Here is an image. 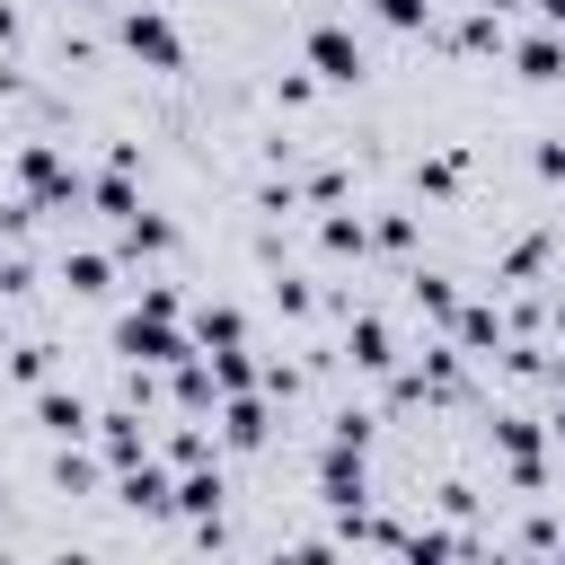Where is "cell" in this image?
Wrapping results in <instances>:
<instances>
[{
    "label": "cell",
    "instance_id": "obj_1",
    "mask_svg": "<svg viewBox=\"0 0 565 565\" xmlns=\"http://www.w3.org/2000/svg\"><path fill=\"white\" fill-rule=\"evenodd\" d=\"M115 344H124L132 362H185V335L168 327V309H150V318H124V327H115Z\"/></svg>",
    "mask_w": 565,
    "mask_h": 565
},
{
    "label": "cell",
    "instance_id": "obj_2",
    "mask_svg": "<svg viewBox=\"0 0 565 565\" xmlns=\"http://www.w3.org/2000/svg\"><path fill=\"white\" fill-rule=\"evenodd\" d=\"M124 44H132L150 71H177V62H185V44H177V26H168L159 9H132V18H124Z\"/></svg>",
    "mask_w": 565,
    "mask_h": 565
},
{
    "label": "cell",
    "instance_id": "obj_3",
    "mask_svg": "<svg viewBox=\"0 0 565 565\" xmlns=\"http://www.w3.org/2000/svg\"><path fill=\"white\" fill-rule=\"evenodd\" d=\"M309 62H318V79H362V44L344 26H309Z\"/></svg>",
    "mask_w": 565,
    "mask_h": 565
},
{
    "label": "cell",
    "instance_id": "obj_4",
    "mask_svg": "<svg viewBox=\"0 0 565 565\" xmlns=\"http://www.w3.org/2000/svg\"><path fill=\"white\" fill-rule=\"evenodd\" d=\"M18 177H26V194H35V203H71V177L53 168V150H35V141H26V150H18Z\"/></svg>",
    "mask_w": 565,
    "mask_h": 565
},
{
    "label": "cell",
    "instance_id": "obj_5",
    "mask_svg": "<svg viewBox=\"0 0 565 565\" xmlns=\"http://www.w3.org/2000/svg\"><path fill=\"white\" fill-rule=\"evenodd\" d=\"M512 62H521L530 79H556V71H565V44H556V35H530V44L512 53Z\"/></svg>",
    "mask_w": 565,
    "mask_h": 565
},
{
    "label": "cell",
    "instance_id": "obj_6",
    "mask_svg": "<svg viewBox=\"0 0 565 565\" xmlns=\"http://www.w3.org/2000/svg\"><path fill=\"white\" fill-rule=\"evenodd\" d=\"M35 415H44V433H79V424H88V406H79V397H62V388H44V397H35Z\"/></svg>",
    "mask_w": 565,
    "mask_h": 565
},
{
    "label": "cell",
    "instance_id": "obj_7",
    "mask_svg": "<svg viewBox=\"0 0 565 565\" xmlns=\"http://www.w3.org/2000/svg\"><path fill=\"white\" fill-rule=\"evenodd\" d=\"M97 212H115V221H124V212H141V203H132V177H124V168H115V177H97Z\"/></svg>",
    "mask_w": 565,
    "mask_h": 565
},
{
    "label": "cell",
    "instance_id": "obj_8",
    "mask_svg": "<svg viewBox=\"0 0 565 565\" xmlns=\"http://www.w3.org/2000/svg\"><path fill=\"white\" fill-rule=\"evenodd\" d=\"M230 441H265V406H256V397L230 406Z\"/></svg>",
    "mask_w": 565,
    "mask_h": 565
},
{
    "label": "cell",
    "instance_id": "obj_9",
    "mask_svg": "<svg viewBox=\"0 0 565 565\" xmlns=\"http://www.w3.org/2000/svg\"><path fill=\"white\" fill-rule=\"evenodd\" d=\"M124 503H168V477H159V468H132V477H124Z\"/></svg>",
    "mask_w": 565,
    "mask_h": 565
},
{
    "label": "cell",
    "instance_id": "obj_10",
    "mask_svg": "<svg viewBox=\"0 0 565 565\" xmlns=\"http://www.w3.org/2000/svg\"><path fill=\"white\" fill-rule=\"evenodd\" d=\"M168 503H185V512H212V503H221V477H185Z\"/></svg>",
    "mask_w": 565,
    "mask_h": 565
},
{
    "label": "cell",
    "instance_id": "obj_11",
    "mask_svg": "<svg viewBox=\"0 0 565 565\" xmlns=\"http://www.w3.org/2000/svg\"><path fill=\"white\" fill-rule=\"evenodd\" d=\"M194 327H203V344H238V309H203Z\"/></svg>",
    "mask_w": 565,
    "mask_h": 565
},
{
    "label": "cell",
    "instance_id": "obj_12",
    "mask_svg": "<svg viewBox=\"0 0 565 565\" xmlns=\"http://www.w3.org/2000/svg\"><path fill=\"white\" fill-rule=\"evenodd\" d=\"M71 291H106V256H71Z\"/></svg>",
    "mask_w": 565,
    "mask_h": 565
},
{
    "label": "cell",
    "instance_id": "obj_13",
    "mask_svg": "<svg viewBox=\"0 0 565 565\" xmlns=\"http://www.w3.org/2000/svg\"><path fill=\"white\" fill-rule=\"evenodd\" d=\"M353 353H362V362H371V371H380V362H388V335H380V327H371V318H362V327H353Z\"/></svg>",
    "mask_w": 565,
    "mask_h": 565
},
{
    "label": "cell",
    "instance_id": "obj_14",
    "mask_svg": "<svg viewBox=\"0 0 565 565\" xmlns=\"http://www.w3.org/2000/svg\"><path fill=\"white\" fill-rule=\"evenodd\" d=\"M380 18L388 26H424V0H380Z\"/></svg>",
    "mask_w": 565,
    "mask_h": 565
},
{
    "label": "cell",
    "instance_id": "obj_15",
    "mask_svg": "<svg viewBox=\"0 0 565 565\" xmlns=\"http://www.w3.org/2000/svg\"><path fill=\"white\" fill-rule=\"evenodd\" d=\"M468 9H512V0H468Z\"/></svg>",
    "mask_w": 565,
    "mask_h": 565
},
{
    "label": "cell",
    "instance_id": "obj_16",
    "mask_svg": "<svg viewBox=\"0 0 565 565\" xmlns=\"http://www.w3.org/2000/svg\"><path fill=\"white\" fill-rule=\"evenodd\" d=\"M556 424H565V415H556Z\"/></svg>",
    "mask_w": 565,
    "mask_h": 565
}]
</instances>
